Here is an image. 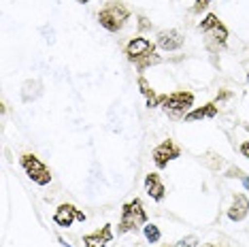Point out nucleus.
Masks as SVG:
<instances>
[{
	"instance_id": "nucleus-1",
	"label": "nucleus",
	"mask_w": 249,
	"mask_h": 247,
	"mask_svg": "<svg viewBox=\"0 0 249 247\" xmlns=\"http://www.w3.org/2000/svg\"><path fill=\"white\" fill-rule=\"evenodd\" d=\"M124 53H126L128 62H132V64L137 66V71L141 72V75H143L149 66H156V64L162 62V55H158V52H156V45L145 36L132 38V41L126 45Z\"/></svg>"
},
{
	"instance_id": "nucleus-2",
	"label": "nucleus",
	"mask_w": 249,
	"mask_h": 247,
	"mask_svg": "<svg viewBox=\"0 0 249 247\" xmlns=\"http://www.w3.org/2000/svg\"><path fill=\"white\" fill-rule=\"evenodd\" d=\"M147 222H149V217H147L143 200L141 198L130 200V203L122 207V217H120V224H117V237H122L126 232H134L141 226H145Z\"/></svg>"
},
{
	"instance_id": "nucleus-3",
	"label": "nucleus",
	"mask_w": 249,
	"mask_h": 247,
	"mask_svg": "<svg viewBox=\"0 0 249 247\" xmlns=\"http://www.w3.org/2000/svg\"><path fill=\"white\" fill-rule=\"evenodd\" d=\"M130 19V9L122 0H111L98 11V21L107 32H120Z\"/></svg>"
},
{
	"instance_id": "nucleus-4",
	"label": "nucleus",
	"mask_w": 249,
	"mask_h": 247,
	"mask_svg": "<svg viewBox=\"0 0 249 247\" xmlns=\"http://www.w3.org/2000/svg\"><path fill=\"white\" fill-rule=\"evenodd\" d=\"M160 106L171 117H185L194 109V94L192 92H173V94H160Z\"/></svg>"
},
{
	"instance_id": "nucleus-5",
	"label": "nucleus",
	"mask_w": 249,
	"mask_h": 247,
	"mask_svg": "<svg viewBox=\"0 0 249 247\" xmlns=\"http://www.w3.org/2000/svg\"><path fill=\"white\" fill-rule=\"evenodd\" d=\"M19 164H21L24 173L28 175V179H30L32 183L41 185V188L52 183V171H49V166L45 164L41 158H36L35 154H21Z\"/></svg>"
},
{
	"instance_id": "nucleus-6",
	"label": "nucleus",
	"mask_w": 249,
	"mask_h": 247,
	"mask_svg": "<svg viewBox=\"0 0 249 247\" xmlns=\"http://www.w3.org/2000/svg\"><path fill=\"white\" fill-rule=\"evenodd\" d=\"M151 158H154L156 168L164 171V168L168 166V162L181 158V147L173 141V139H166V141H162L154 151H151Z\"/></svg>"
},
{
	"instance_id": "nucleus-7",
	"label": "nucleus",
	"mask_w": 249,
	"mask_h": 247,
	"mask_svg": "<svg viewBox=\"0 0 249 247\" xmlns=\"http://www.w3.org/2000/svg\"><path fill=\"white\" fill-rule=\"evenodd\" d=\"M86 220H88L86 213H83L81 209H77V207L71 205V203H62L53 213V224L60 226V228H71L75 222L83 224Z\"/></svg>"
},
{
	"instance_id": "nucleus-8",
	"label": "nucleus",
	"mask_w": 249,
	"mask_h": 247,
	"mask_svg": "<svg viewBox=\"0 0 249 247\" xmlns=\"http://www.w3.org/2000/svg\"><path fill=\"white\" fill-rule=\"evenodd\" d=\"M183 35L175 28H168V30H160L156 36V45L164 52H177V49L183 47Z\"/></svg>"
},
{
	"instance_id": "nucleus-9",
	"label": "nucleus",
	"mask_w": 249,
	"mask_h": 247,
	"mask_svg": "<svg viewBox=\"0 0 249 247\" xmlns=\"http://www.w3.org/2000/svg\"><path fill=\"white\" fill-rule=\"evenodd\" d=\"M113 241V228L111 224H105L103 228L94 230L89 234H83V247H107Z\"/></svg>"
},
{
	"instance_id": "nucleus-10",
	"label": "nucleus",
	"mask_w": 249,
	"mask_h": 247,
	"mask_svg": "<svg viewBox=\"0 0 249 247\" xmlns=\"http://www.w3.org/2000/svg\"><path fill=\"white\" fill-rule=\"evenodd\" d=\"M145 192L149 196L151 200H156V203H162L164 196H166V188H164V181L162 177L158 175V173H149V175H145Z\"/></svg>"
},
{
	"instance_id": "nucleus-11",
	"label": "nucleus",
	"mask_w": 249,
	"mask_h": 247,
	"mask_svg": "<svg viewBox=\"0 0 249 247\" xmlns=\"http://www.w3.org/2000/svg\"><path fill=\"white\" fill-rule=\"evenodd\" d=\"M249 215V198L245 194H234L232 205L228 207V220L230 222H243Z\"/></svg>"
},
{
	"instance_id": "nucleus-12",
	"label": "nucleus",
	"mask_w": 249,
	"mask_h": 247,
	"mask_svg": "<svg viewBox=\"0 0 249 247\" xmlns=\"http://www.w3.org/2000/svg\"><path fill=\"white\" fill-rule=\"evenodd\" d=\"M139 89H141V94L145 96V103H147V106L149 109H156V106H160V94L156 92L154 88H151V83L145 79L143 75H139Z\"/></svg>"
},
{
	"instance_id": "nucleus-13",
	"label": "nucleus",
	"mask_w": 249,
	"mask_h": 247,
	"mask_svg": "<svg viewBox=\"0 0 249 247\" xmlns=\"http://www.w3.org/2000/svg\"><path fill=\"white\" fill-rule=\"evenodd\" d=\"M217 105L215 103H207L205 106H198V109H192L188 115L183 117L185 122H198V120H211V117L217 115Z\"/></svg>"
},
{
	"instance_id": "nucleus-14",
	"label": "nucleus",
	"mask_w": 249,
	"mask_h": 247,
	"mask_svg": "<svg viewBox=\"0 0 249 247\" xmlns=\"http://www.w3.org/2000/svg\"><path fill=\"white\" fill-rule=\"evenodd\" d=\"M207 35H209V38H213L217 47H224L226 41H228V28H226V26L222 24V21H219V24L215 26L213 30H209Z\"/></svg>"
},
{
	"instance_id": "nucleus-15",
	"label": "nucleus",
	"mask_w": 249,
	"mask_h": 247,
	"mask_svg": "<svg viewBox=\"0 0 249 247\" xmlns=\"http://www.w3.org/2000/svg\"><path fill=\"white\" fill-rule=\"evenodd\" d=\"M143 234H145V239H147V243H160V239H162V232H160V228L156 226V224H149L147 222L145 226H143Z\"/></svg>"
},
{
	"instance_id": "nucleus-16",
	"label": "nucleus",
	"mask_w": 249,
	"mask_h": 247,
	"mask_svg": "<svg viewBox=\"0 0 249 247\" xmlns=\"http://www.w3.org/2000/svg\"><path fill=\"white\" fill-rule=\"evenodd\" d=\"M217 24H219V18H217V15H215V13H209L207 18L202 19L200 24H198V30L205 32V35H207V32H209V30H213V28L217 26Z\"/></svg>"
},
{
	"instance_id": "nucleus-17",
	"label": "nucleus",
	"mask_w": 249,
	"mask_h": 247,
	"mask_svg": "<svg viewBox=\"0 0 249 247\" xmlns=\"http://www.w3.org/2000/svg\"><path fill=\"white\" fill-rule=\"evenodd\" d=\"M173 247H198V237H194V234H190V237H185V239H181L177 241Z\"/></svg>"
},
{
	"instance_id": "nucleus-18",
	"label": "nucleus",
	"mask_w": 249,
	"mask_h": 247,
	"mask_svg": "<svg viewBox=\"0 0 249 247\" xmlns=\"http://www.w3.org/2000/svg\"><path fill=\"white\" fill-rule=\"evenodd\" d=\"M247 175V173L245 171H243V168H239V166H232V168H228V171H226V175L224 177H236V179H243V177H245Z\"/></svg>"
},
{
	"instance_id": "nucleus-19",
	"label": "nucleus",
	"mask_w": 249,
	"mask_h": 247,
	"mask_svg": "<svg viewBox=\"0 0 249 247\" xmlns=\"http://www.w3.org/2000/svg\"><path fill=\"white\" fill-rule=\"evenodd\" d=\"M209 4H211V0H196L194 7H192V11H194V13H202Z\"/></svg>"
},
{
	"instance_id": "nucleus-20",
	"label": "nucleus",
	"mask_w": 249,
	"mask_h": 247,
	"mask_svg": "<svg viewBox=\"0 0 249 247\" xmlns=\"http://www.w3.org/2000/svg\"><path fill=\"white\" fill-rule=\"evenodd\" d=\"M241 156H243V158H247V160H249V141L241 143Z\"/></svg>"
},
{
	"instance_id": "nucleus-21",
	"label": "nucleus",
	"mask_w": 249,
	"mask_h": 247,
	"mask_svg": "<svg viewBox=\"0 0 249 247\" xmlns=\"http://www.w3.org/2000/svg\"><path fill=\"white\" fill-rule=\"evenodd\" d=\"M149 26H151V24L147 21V18H143V15H141V18H139V28H141V30H147Z\"/></svg>"
},
{
	"instance_id": "nucleus-22",
	"label": "nucleus",
	"mask_w": 249,
	"mask_h": 247,
	"mask_svg": "<svg viewBox=\"0 0 249 247\" xmlns=\"http://www.w3.org/2000/svg\"><path fill=\"white\" fill-rule=\"evenodd\" d=\"M241 181H243V185H245V190H247V192H249V175H245V177H243V179H241Z\"/></svg>"
},
{
	"instance_id": "nucleus-23",
	"label": "nucleus",
	"mask_w": 249,
	"mask_h": 247,
	"mask_svg": "<svg viewBox=\"0 0 249 247\" xmlns=\"http://www.w3.org/2000/svg\"><path fill=\"white\" fill-rule=\"evenodd\" d=\"M58 243H60V245H64V247H72L71 243H66V241H64V239H62V237H58Z\"/></svg>"
},
{
	"instance_id": "nucleus-24",
	"label": "nucleus",
	"mask_w": 249,
	"mask_h": 247,
	"mask_svg": "<svg viewBox=\"0 0 249 247\" xmlns=\"http://www.w3.org/2000/svg\"><path fill=\"white\" fill-rule=\"evenodd\" d=\"M228 96H230V94H228V92H219V94H217V100H219V98H222V100H224V98H228Z\"/></svg>"
},
{
	"instance_id": "nucleus-25",
	"label": "nucleus",
	"mask_w": 249,
	"mask_h": 247,
	"mask_svg": "<svg viewBox=\"0 0 249 247\" xmlns=\"http://www.w3.org/2000/svg\"><path fill=\"white\" fill-rule=\"evenodd\" d=\"M202 247H224V245H217V243H209V245H202Z\"/></svg>"
},
{
	"instance_id": "nucleus-26",
	"label": "nucleus",
	"mask_w": 249,
	"mask_h": 247,
	"mask_svg": "<svg viewBox=\"0 0 249 247\" xmlns=\"http://www.w3.org/2000/svg\"><path fill=\"white\" fill-rule=\"evenodd\" d=\"M77 2H81V4H86V2H89V0H77Z\"/></svg>"
},
{
	"instance_id": "nucleus-27",
	"label": "nucleus",
	"mask_w": 249,
	"mask_h": 247,
	"mask_svg": "<svg viewBox=\"0 0 249 247\" xmlns=\"http://www.w3.org/2000/svg\"><path fill=\"white\" fill-rule=\"evenodd\" d=\"M247 83H249V75H247Z\"/></svg>"
},
{
	"instance_id": "nucleus-28",
	"label": "nucleus",
	"mask_w": 249,
	"mask_h": 247,
	"mask_svg": "<svg viewBox=\"0 0 249 247\" xmlns=\"http://www.w3.org/2000/svg\"><path fill=\"white\" fill-rule=\"evenodd\" d=\"M162 247H168V245H162Z\"/></svg>"
},
{
	"instance_id": "nucleus-29",
	"label": "nucleus",
	"mask_w": 249,
	"mask_h": 247,
	"mask_svg": "<svg viewBox=\"0 0 249 247\" xmlns=\"http://www.w3.org/2000/svg\"><path fill=\"white\" fill-rule=\"evenodd\" d=\"M247 130H249V126H247Z\"/></svg>"
}]
</instances>
